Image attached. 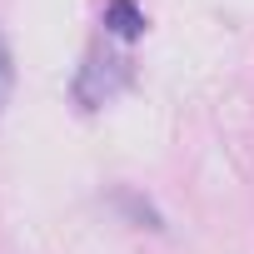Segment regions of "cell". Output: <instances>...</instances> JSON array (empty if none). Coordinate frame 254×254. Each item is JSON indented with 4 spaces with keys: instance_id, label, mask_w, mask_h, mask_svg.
Listing matches in <instances>:
<instances>
[{
    "instance_id": "1",
    "label": "cell",
    "mask_w": 254,
    "mask_h": 254,
    "mask_svg": "<svg viewBox=\"0 0 254 254\" xmlns=\"http://www.w3.org/2000/svg\"><path fill=\"white\" fill-rule=\"evenodd\" d=\"M105 30L120 35V40H135L145 30V10L135 5V0H110L105 5Z\"/></svg>"
},
{
    "instance_id": "2",
    "label": "cell",
    "mask_w": 254,
    "mask_h": 254,
    "mask_svg": "<svg viewBox=\"0 0 254 254\" xmlns=\"http://www.w3.org/2000/svg\"><path fill=\"white\" fill-rule=\"evenodd\" d=\"M10 85H15V60H10L5 35H0V110H5V100H10Z\"/></svg>"
}]
</instances>
